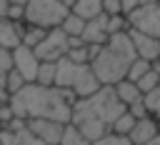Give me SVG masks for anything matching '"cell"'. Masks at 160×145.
I'll use <instances>...</instances> for the list:
<instances>
[{
    "mask_svg": "<svg viewBox=\"0 0 160 145\" xmlns=\"http://www.w3.org/2000/svg\"><path fill=\"white\" fill-rule=\"evenodd\" d=\"M78 95L70 88L60 85H42V82H25L15 95H10V105L18 118H55L62 122H70L72 105Z\"/></svg>",
    "mask_w": 160,
    "mask_h": 145,
    "instance_id": "6da1fadb",
    "label": "cell"
},
{
    "mask_svg": "<svg viewBox=\"0 0 160 145\" xmlns=\"http://www.w3.org/2000/svg\"><path fill=\"white\" fill-rule=\"evenodd\" d=\"M135 58H138V50L130 38V28H128V30L112 32L108 42L102 45V50L90 60V65L102 85H115L122 78H128V70Z\"/></svg>",
    "mask_w": 160,
    "mask_h": 145,
    "instance_id": "7a4b0ae2",
    "label": "cell"
},
{
    "mask_svg": "<svg viewBox=\"0 0 160 145\" xmlns=\"http://www.w3.org/2000/svg\"><path fill=\"white\" fill-rule=\"evenodd\" d=\"M128 110V105L118 98L115 85H102L100 90H95L88 98H78L72 105V122L80 120H100L105 125L112 128V122Z\"/></svg>",
    "mask_w": 160,
    "mask_h": 145,
    "instance_id": "3957f363",
    "label": "cell"
},
{
    "mask_svg": "<svg viewBox=\"0 0 160 145\" xmlns=\"http://www.w3.org/2000/svg\"><path fill=\"white\" fill-rule=\"evenodd\" d=\"M55 85L70 88L78 98H88V95H92L95 90L102 88V82H100V78L95 75V70H92L90 62H75V60H70L68 55L58 60Z\"/></svg>",
    "mask_w": 160,
    "mask_h": 145,
    "instance_id": "277c9868",
    "label": "cell"
},
{
    "mask_svg": "<svg viewBox=\"0 0 160 145\" xmlns=\"http://www.w3.org/2000/svg\"><path fill=\"white\" fill-rule=\"evenodd\" d=\"M70 12V8L62 0H28L25 5V20L40 28H58L65 15Z\"/></svg>",
    "mask_w": 160,
    "mask_h": 145,
    "instance_id": "5b68a950",
    "label": "cell"
},
{
    "mask_svg": "<svg viewBox=\"0 0 160 145\" xmlns=\"http://www.w3.org/2000/svg\"><path fill=\"white\" fill-rule=\"evenodd\" d=\"M128 20H130V28L160 38V0H148L138 8H132L128 12Z\"/></svg>",
    "mask_w": 160,
    "mask_h": 145,
    "instance_id": "8992f818",
    "label": "cell"
},
{
    "mask_svg": "<svg viewBox=\"0 0 160 145\" xmlns=\"http://www.w3.org/2000/svg\"><path fill=\"white\" fill-rule=\"evenodd\" d=\"M0 145H48L42 138H38L30 128L25 118H12L8 125H2L0 130Z\"/></svg>",
    "mask_w": 160,
    "mask_h": 145,
    "instance_id": "52a82bcc",
    "label": "cell"
},
{
    "mask_svg": "<svg viewBox=\"0 0 160 145\" xmlns=\"http://www.w3.org/2000/svg\"><path fill=\"white\" fill-rule=\"evenodd\" d=\"M68 50H70V35L60 25L50 28L48 35L40 40V45L35 48V52H38L40 60H60V58L68 55Z\"/></svg>",
    "mask_w": 160,
    "mask_h": 145,
    "instance_id": "ba28073f",
    "label": "cell"
},
{
    "mask_svg": "<svg viewBox=\"0 0 160 145\" xmlns=\"http://www.w3.org/2000/svg\"><path fill=\"white\" fill-rule=\"evenodd\" d=\"M40 58L35 52V48H28V45H18L12 48V65L25 75L28 82H35L38 80V70H40Z\"/></svg>",
    "mask_w": 160,
    "mask_h": 145,
    "instance_id": "9c48e42d",
    "label": "cell"
},
{
    "mask_svg": "<svg viewBox=\"0 0 160 145\" xmlns=\"http://www.w3.org/2000/svg\"><path fill=\"white\" fill-rule=\"evenodd\" d=\"M28 128L38 138H42L48 145H60L62 132H65V122L62 120H55V118H30L28 120Z\"/></svg>",
    "mask_w": 160,
    "mask_h": 145,
    "instance_id": "30bf717a",
    "label": "cell"
},
{
    "mask_svg": "<svg viewBox=\"0 0 160 145\" xmlns=\"http://www.w3.org/2000/svg\"><path fill=\"white\" fill-rule=\"evenodd\" d=\"M28 20H10L8 15L0 18V48H18L22 45V32H25Z\"/></svg>",
    "mask_w": 160,
    "mask_h": 145,
    "instance_id": "8fae6325",
    "label": "cell"
},
{
    "mask_svg": "<svg viewBox=\"0 0 160 145\" xmlns=\"http://www.w3.org/2000/svg\"><path fill=\"white\" fill-rule=\"evenodd\" d=\"M130 38H132L135 50H138L140 58H145V60H158L160 58V38L158 35H150V32L130 28Z\"/></svg>",
    "mask_w": 160,
    "mask_h": 145,
    "instance_id": "7c38bea8",
    "label": "cell"
},
{
    "mask_svg": "<svg viewBox=\"0 0 160 145\" xmlns=\"http://www.w3.org/2000/svg\"><path fill=\"white\" fill-rule=\"evenodd\" d=\"M158 132H160V120L155 115H145V118H138L135 128L130 130V140H132V145H145Z\"/></svg>",
    "mask_w": 160,
    "mask_h": 145,
    "instance_id": "4fadbf2b",
    "label": "cell"
},
{
    "mask_svg": "<svg viewBox=\"0 0 160 145\" xmlns=\"http://www.w3.org/2000/svg\"><path fill=\"white\" fill-rule=\"evenodd\" d=\"M108 18H110L108 12H100V15L90 18L88 25H85L82 40L85 42H108V38H110V32H108Z\"/></svg>",
    "mask_w": 160,
    "mask_h": 145,
    "instance_id": "5bb4252c",
    "label": "cell"
},
{
    "mask_svg": "<svg viewBox=\"0 0 160 145\" xmlns=\"http://www.w3.org/2000/svg\"><path fill=\"white\" fill-rule=\"evenodd\" d=\"M10 70H12V50L0 48V102L10 100V92H8V72Z\"/></svg>",
    "mask_w": 160,
    "mask_h": 145,
    "instance_id": "9a60e30c",
    "label": "cell"
},
{
    "mask_svg": "<svg viewBox=\"0 0 160 145\" xmlns=\"http://www.w3.org/2000/svg\"><path fill=\"white\" fill-rule=\"evenodd\" d=\"M115 92H118V98H120L125 105H130V102H135L138 98H142L140 85H138L135 80H130V78H122L120 82H115Z\"/></svg>",
    "mask_w": 160,
    "mask_h": 145,
    "instance_id": "2e32d148",
    "label": "cell"
},
{
    "mask_svg": "<svg viewBox=\"0 0 160 145\" xmlns=\"http://www.w3.org/2000/svg\"><path fill=\"white\" fill-rule=\"evenodd\" d=\"M85 25H88V20L82 18V15H78V12H68L65 15V20L60 22V28L68 32V35H80L82 38V32H85Z\"/></svg>",
    "mask_w": 160,
    "mask_h": 145,
    "instance_id": "e0dca14e",
    "label": "cell"
},
{
    "mask_svg": "<svg viewBox=\"0 0 160 145\" xmlns=\"http://www.w3.org/2000/svg\"><path fill=\"white\" fill-rule=\"evenodd\" d=\"M60 145H92V142H90V140L82 135V130L70 120V122H65V132H62Z\"/></svg>",
    "mask_w": 160,
    "mask_h": 145,
    "instance_id": "ac0fdd59",
    "label": "cell"
},
{
    "mask_svg": "<svg viewBox=\"0 0 160 145\" xmlns=\"http://www.w3.org/2000/svg\"><path fill=\"white\" fill-rule=\"evenodd\" d=\"M72 12H78L85 20H90V18H95V15L105 12V10H102V0H75Z\"/></svg>",
    "mask_w": 160,
    "mask_h": 145,
    "instance_id": "d6986e66",
    "label": "cell"
},
{
    "mask_svg": "<svg viewBox=\"0 0 160 145\" xmlns=\"http://www.w3.org/2000/svg\"><path fill=\"white\" fill-rule=\"evenodd\" d=\"M45 35H48V28H40V25L28 22V25H25V32H22V45H28V48H38L40 40H42Z\"/></svg>",
    "mask_w": 160,
    "mask_h": 145,
    "instance_id": "ffe728a7",
    "label": "cell"
},
{
    "mask_svg": "<svg viewBox=\"0 0 160 145\" xmlns=\"http://www.w3.org/2000/svg\"><path fill=\"white\" fill-rule=\"evenodd\" d=\"M55 78H58V60H42V62H40V70H38V80H35V82L55 85Z\"/></svg>",
    "mask_w": 160,
    "mask_h": 145,
    "instance_id": "44dd1931",
    "label": "cell"
},
{
    "mask_svg": "<svg viewBox=\"0 0 160 145\" xmlns=\"http://www.w3.org/2000/svg\"><path fill=\"white\" fill-rule=\"evenodd\" d=\"M92 145H132V140H130V135H122V132H118V130H108L102 138H98Z\"/></svg>",
    "mask_w": 160,
    "mask_h": 145,
    "instance_id": "7402d4cb",
    "label": "cell"
},
{
    "mask_svg": "<svg viewBox=\"0 0 160 145\" xmlns=\"http://www.w3.org/2000/svg\"><path fill=\"white\" fill-rule=\"evenodd\" d=\"M142 100H145L148 112H150V115H155V118L160 120V85H158V88H152V90H148V92H142Z\"/></svg>",
    "mask_w": 160,
    "mask_h": 145,
    "instance_id": "603a6c76",
    "label": "cell"
},
{
    "mask_svg": "<svg viewBox=\"0 0 160 145\" xmlns=\"http://www.w3.org/2000/svg\"><path fill=\"white\" fill-rule=\"evenodd\" d=\"M150 68H152V60H145V58H140V55H138V58L132 60L130 70H128V78H130V80H140Z\"/></svg>",
    "mask_w": 160,
    "mask_h": 145,
    "instance_id": "cb8c5ba5",
    "label": "cell"
},
{
    "mask_svg": "<svg viewBox=\"0 0 160 145\" xmlns=\"http://www.w3.org/2000/svg\"><path fill=\"white\" fill-rule=\"evenodd\" d=\"M135 122H138V118H135L130 110H125V112L112 122V130H118V132H122V135H130V130L135 128Z\"/></svg>",
    "mask_w": 160,
    "mask_h": 145,
    "instance_id": "d4e9b609",
    "label": "cell"
},
{
    "mask_svg": "<svg viewBox=\"0 0 160 145\" xmlns=\"http://www.w3.org/2000/svg\"><path fill=\"white\" fill-rule=\"evenodd\" d=\"M25 82H28V80H25V75L12 65V70L8 72V92H10V95H15L20 88H25Z\"/></svg>",
    "mask_w": 160,
    "mask_h": 145,
    "instance_id": "484cf974",
    "label": "cell"
},
{
    "mask_svg": "<svg viewBox=\"0 0 160 145\" xmlns=\"http://www.w3.org/2000/svg\"><path fill=\"white\" fill-rule=\"evenodd\" d=\"M135 82L140 85V90H142V92H148V90H152V88H158V85H160V72H158L155 68H150V70H148L140 80H135Z\"/></svg>",
    "mask_w": 160,
    "mask_h": 145,
    "instance_id": "4316f807",
    "label": "cell"
},
{
    "mask_svg": "<svg viewBox=\"0 0 160 145\" xmlns=\"http://www.w3.org/2000/svg\"><path fill=\"white\" fill-rule=\"evenodd\" d=\"M68 58L75 60V62H90V48H88V42L70 48V50H68Z\"/></svg>",
    "mask_w": 160,
    "mask_h": 145,
    "instance_id": "83f0119b",
    "label": "cell"
},
{
    "mask_svg": "<svg viewBox=\"0 0 160 145\" xmlns=\"http://www.w3.org/2000/svg\"><path fill=\"white\" fill-rule=\"evenodd\" d=\"M128 110H130L135 118H145V115H150V112H148V108H145V100H142V98H138L135 102H130V105H128Z\"/></svg>",
    "mask_w": 160,
    "mask_h": 145,
    "instance_id": "f1b7e54d",
    "label": "cell"
},
{
    "mask_svg": "<svg viewBox=\"0 0 160 145\" xmlns=\"http://www.w3.org/2000/svg\"><path fill=\"white\" fill-rule=\"evenodd\" d=\"M5 15H8L10 20H25V5H15V2H10Z\"/></svg>",
    "mask_w": 160,
    "mask_h": 145,
    "instance_id": "f546056e",
    "label": "cell"
},
{
    "mask_svg": "<svg viewBox=\"0 0 160 145\" xmlns=\"http://www.w3.org/2000/svg\"><path fill=\"white\" fill-rule=\"evenodd\" d=\"M12 118H15V110H12L10 100H8V102H0V122H2V125H8Z\"/></svg>",
    "mask_w": 160,
    "mask_h": 145,
    "instance_id": "4dcf8cb0",
    "label": "cell"
},
{
    "mask_svg": "<svg viewBox=\"0 0 160 145\" xmlns=\"http://www.w3.org/2000/svg\"><path fill=\"white\" fill-rule=\"evenodd\" d=\"M102 10H105L108 15L125 12V8H122V0H102Z\"/></svg>",
    "mask_w": 160,
    "mask_h": 145,
    "instance_id": "1f68e13d",
    "label": "cell"
},
{
    "mask_svg": "<svg viewBox=\"0 0 160 145\" xmlns=\"http://www.w3.org/2000/svg\"><path fill=\"white\" fill-rule=\"evenodd\" d=\"M142 2H148V0H122V8H125V15L132 10V8H138V5H142Z\"/></svg>",
    "mask_w": 160,
    "mask_h": 145,
    "instance_id": "d6a6232c",
    "label": "cell"
},
{
    "mask_svg": "<svg viewBox=\"0 0 160 145\" xmlns=\"http://www.w3.org/2000/svg\"><path fill=\"white\" fill-rule=\"evenodd\" d=\"M8 5H10V2H8V0H0V18H2V15H5V12H8Z\"/></svg>",
    "mask_w": 160,
    "mask_h": 145,
    "instance_id": "836d02e7",
    "label": "cell"
},
{
    "mask_svg": "<svg viewBox=\"0 0 160 145\" xmlns=\"http://www.w3.org/2000/svg\"><path fill=\"white\" fill-rule=\"evenodd\" d=\"M145 145H160V132H158V135H155L150 142H145Z\"/></svg>",
    "mask_w": 160,
    "mask_h": 145,
    "instance_id": "e575fe53",
    "label": "cell"
},
{
    "mask_svg": "<svg viewBox=\"0 0 160 145\" xmlns=\"http://www.w3.org/2000/svg\"><path fill=\"white\" fill-rule=\"evenodd\" d=\"M8 2H15V5H28V0H8Z\"/></svg>",
    "mask_w": 160,
    "mask_h": 145,
    "instance_id": "d590c367",
    "label": "cell"
},
{
    "mask_svg": "<svg viewBox=\"0 0 160 145\" xmlns=\"http://www.w3.org/2000/svg\"><path fill=\"white\" fill-rule=\"evenodd\" d=\"M62 2H65V5L70 8V10H72V5H75V0H62Z\"/></svg>",
    "mask_w": 160,
    "mask_h": 145,
    "instance_id": "8d00e7d4",
    "label": "cell"
},
{
    "mask_svg": "<svg viewBox=\"0 0 160 145\" xmlns=\"http://www.w3.org/2000/svg\"><path fill=\"white\" fill-rule=\"evenodd\" d=\"M0 130H2V122H0Z\"/></svg>",
    "mask_w": 160,
    "mask_h": 145,
    "instance_id": "74e56055",
    "label": "cell"
}]
</instances>
